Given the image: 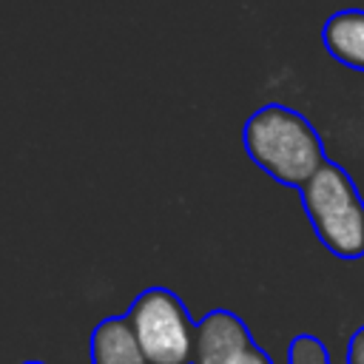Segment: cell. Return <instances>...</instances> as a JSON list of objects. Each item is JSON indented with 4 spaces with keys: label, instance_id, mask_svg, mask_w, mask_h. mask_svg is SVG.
<instances>
[{
    "label": "cell",
    "instance_id": "cell-1",
    "mask_svg": "<svg viewBox=\"0 0 364 364\" xmlns=\"http://www.w3.org/2000/svg\"><path fill=\"white\" fill-rule=\"evenodd\" d=\"M242 145L267 176L296 191L330 162L313 122L282 102H267L245 119Z\"/></svg>",
    "mask_w": 364,
    "mask_h": 364
},
{
    "label": "cell",
    "instance_id": "cell-2",
    "mask_svg": "<svg viewBox=\"0 0 364 364\" xmlns=\"http://www.w3.org/2000/svg\"><path fill=\"white\" fill-rule=\"evenodd\" d=\"M299 196L313 233L333 256L347 262L364 256V199L341 165L327 162Z\"/></svg>",
    "mask_w": 364,
    "mask_h": 364
},
{
    "label": "cell",
    "instance_id": "cell-3",
    "mask_svg": "<svg viewBox=\"0 0 364 364\" xmlns=\"http://www.w3.org/2000/svg\"><path fill=\"white\" fill-rule=\"evenodd\" d=\"M151 364H193L196 321L168 287H145L122 313Z\"/></svg>",
    "mask_w": 364,
    "mask_h": 364
},
{
    "label": "cell",
    "instance_id": "cell-4",
    "mask_svg": "<svg viewBox=\"0 0 364 364\" xmlns=\"http://www.w3.org/2000/svg\"><path fill=\"white\" fill-rule=\"evenodd\" d=\"M247 341H253L247 324L233 310L216 307L196 321L193 364H225Z\"/></svg>",
    "mask_w": 364,
    "mask_h": 364
},
{
    "label": "cell",
    "instance_id": "cell-5",
    "mask_svg": "<svg viewBox=\"0 0 364 364\" xmlns=\"http://www.w3.org/2000/svg\"><path fill=\"white\" fill-rule=\"evenodd\" d=\"M321 43L333 60L364 71V9H338L321 26Z\"/></svg>",
    "mask_w": 364,
    "mask_h": 364
},
{
    "label": "cell",
    "instance_id": "cell-6",
    "mask_svg": "<svg viewBox=\"0 0 364 364\" xmlns=\"http://www.w3.org/2000/svg\"><path fill=\"white\" fill-rule=\"evenodd\" d=\"M88 355L91 364H151L125 316H108L91 330Z\"/></svg>",
    "mask_w": 364,
    "mask_h": 364
},
{
    "label": "cell",
    "instance_id": "cell-7",
    "mask_svg": "<svg viewBox=\"0 0 364 364\" xmlns=\"http://www.w3.org/2000/svg\"><path fill=\"white\" fill-rule=\"evenodd\" d=\"M287 364H330L327 344L313 333H299L287 344Z\"/></svg>",
    "mask_w": 364,
    "mask_h": 364
},
{
    "label": "cell",
    "instance_id": "cell-8",
    "mask_svg": "<svg viewBox=\"0 0 364 364\" xmlns=\"http://www.w3.org/2000/svg\"><path fill=\"white\" fill-rule=\"evenodd\" d=\"M225 364H273V358L256 344V338L253 341H247L245 347H239Z\"/></svg>",
    "mask_w": 364,
    "mask_h": 364
},
{
    "label": "cell",
    "instance_id": "cell-9",
    "mask_svg": "<svg viewBox=\"0 0 364 364\" xmlns=\"http://www.w3.org/2000/svg\"><path fill=\"white\" fill-rule=\"evenodd\" d=\"M347 364H364V324L350 336V344H347Z\"/></svg>",
    "mask_w": 364,
    "mask_h": 364
},
{
    "label": "cell",
    "instance_id": "cell-10",
    "mask_svg": "<svg viewBox=\"0 0 364 364\" xmlns=\"http://www.w3.org/2000/svg\"><path fill=\"white\" fill-rule=\"evenodd\" d=\"M23 364H43V361H23Z\"/></svg>",
    "mask_w": 364,
    "mask_h": 364
}]
</instances>
